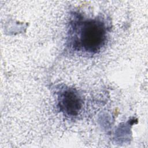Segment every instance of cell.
I'll list each match as a JSON object with an SVG mask.
<instances>
[{"label":"cell","mask_w":148,"mask_h":148,"mask_svg":"<svg viewBox=\"0 0 148 148\" xmlns=\"http://www.w3.org/2000/svg\"><path fill=\"white\" fill-rule=\"evenodd\" d=\"M108 32V25L103 18H84L75 14L69 23L68 46L76 52L95 54L105 46Z\"/></svg>","instance_id":"6da1fadb"},{"label":"cell","mask_w":148,"mask_h":148,"mask_svg":"<svg viewBox=\"0 0 148 148\" xmlns=\"http://www.w3.org/2000/svg\"><path fill=\"white\" fill-rule=\"evenodd\" d=\"M58 107L64 114L76 116L82 107V101L79 93L71 88H63L58 95Z\"/></svg>","instance_id":"7a4b0ae2"}]
</instances>
